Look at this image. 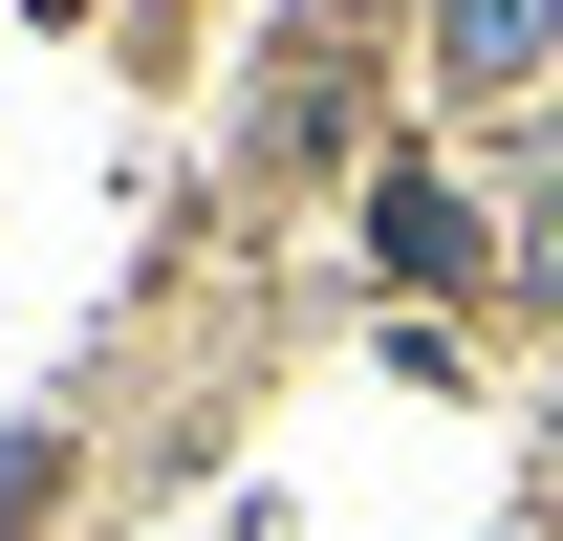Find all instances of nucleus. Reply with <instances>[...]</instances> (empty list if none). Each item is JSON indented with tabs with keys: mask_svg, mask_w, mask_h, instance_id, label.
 I'll return each instance as SVG.
<instances>
[{
	"mask_svg": "<svg viewBox=\"0 0 563 541\" xmlns=\"http://www.w3.org/2000/svg\"><path fill=\"white\" fill-rule=\"evenodd\" d=\"M542 22H563V0H455V66H477V87H520V66H542Z\"/></svg>",
	"mask_w": 563,
	"mask_h": 541,
	"instance_id": "obj_1",
	"label": "nucleus"
}]
</instances>
